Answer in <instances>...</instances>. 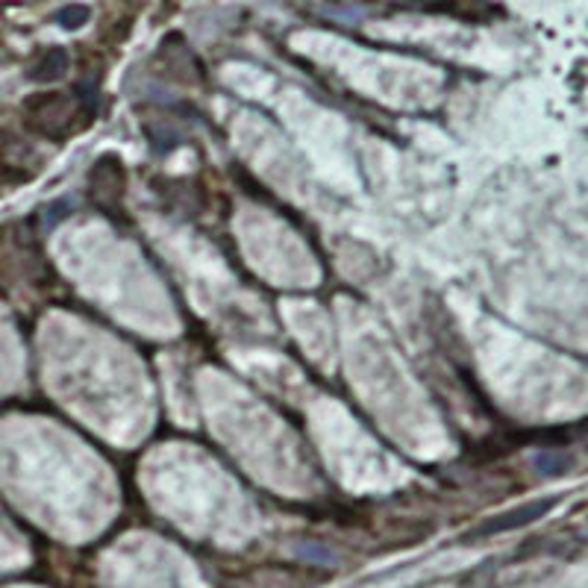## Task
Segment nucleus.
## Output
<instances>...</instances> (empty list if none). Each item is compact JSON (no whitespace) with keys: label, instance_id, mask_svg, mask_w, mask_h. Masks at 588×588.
I'll return each instance as SVG.
<instances>
[{"label":"nucleus","instance_id":"obj_9","mask_svg":"<svg viewBox=\"0 0 588 588\" xmlns=\"http://www.w3.org/2000/svg\"><path fill=\"white\" fill-rule=\"evenodd\" d=\"M71 213V201H57V203H50L48 206V213H45V224L48 227H57L65 215Z\"/></svg>","mask_w":588,"mask_h":588},{"label":"nucleus","instance_id":"obj_7","mask_svg":"<svg viewBox=\"0 0 588 588\" xmlns=\"http://www.w3.org/2000/svg\"><path fill=\"white\" fill-rule=\"evenodd\" d=\"M88 19H92V10H88V7H83V3H74V7H62V10L57 12V21L65 29H80L83 24H88Z\"/></svg>","mask_w":588,"mask_h":588},{"label":"nucleus","instance_id":"obj_5","mask_svg":"<svg viewBox=\"0 0 588 588\" xmlns=\"http://www.w3.org/2000/svg\"><path fill=\"white\" fill-rule=\"evenodd\" d=\"M68 65H71V57H68L65 48H50L41 53V59L36 65L29 68L27 77L33 83H57L68 74Z\"/></svg>","mask_w":588,"mask_h":588},{"label":"nucleus","instance_id":"obj_4","mask_svg":"<svg viewBox=\"0 0 588 588\" xmlns=\"http://www.w3.org/2000/svg\"><path fill=\"white\" fill-rule=\"evenodd\" d=\"M39 171V159L33 156L21 139L12 133H0V180L3 183H24Z\"/></svg>","mask_w":588,"mask_h":588},{"label":"nucleus","instance_id":"obj_6","mask_svg":"<svg viewBox=\"0 0 588 588\" xmlns=\"http://www.w3.org/2000/svg\"><path fill=\"white\" fill-rule=\"evenodd\" d=\"M571 465H574V459H571L568 454H556V451L536 456V468H539L544 477H560V473L568 471Z\"/></svg>","mask_w":588,"mask_h":588},{"label":"nucleus","instance_id":"obj_8","mask_svg":"<svg viewBox=\"0 0 588 588\" xmlns=\"http://www.w3.org/2000/svg\"><path fill=\"white\" fill-rule=\"evenodd\" d=\"M298 556H303L307 562H333V553L329 550H324L321 544H298Z\"/></svg>","mask_w":588,"mask_h":588},{"label":"nucleus","instance_id":"obj_2","mask_svg":"<svg viewBox=\"0 0 588 588\" xmlns=\"http://www.w3.org/2000/svg\"><path fill=\"white\" fill-rule=\"evenodd\" d=\"M124 189H127V175L121 159L112 154L100 156L92 171H88V194L97 206L104 209H118L121 201H124Z\"/></svg>","mask_w":588,"mask_h":588},{"label":"nucleus","instance_id":"obj_1","mask_svg":"<svg viewBox=\"0 0 588 588\" xmlns=\"http://www.w3.org/2000/svg\"><path fill=\"white\" fill-rule=\"evenodd\" d=\"M24 116V127L29 133L41 135L48 142H62L71 133H77V118L92 116L80 97L65 95V92H39V95H29L21 107Z\"/></svg>","mask_w":588,"mask_h":588},{"label":"nucleus","instance_id":"obj_3","mask_svg":"<svg viewBox=\"0 0 588 588\" xmlns=\"http://www.w3.org/2000/svg\"><path fill=\"white\" fill-rule=\"evenodd\" d=\"M553 506H556V501H553V497L524 503V506H515V509L503 512V515H494V518H489V521H482L480 527L471 532V536L473 539H489V536H501V532L521 530V527H527V524L544 518V515H548Z\"/></svg>","mask_w":588,"mask_h":588}]
</instances>
